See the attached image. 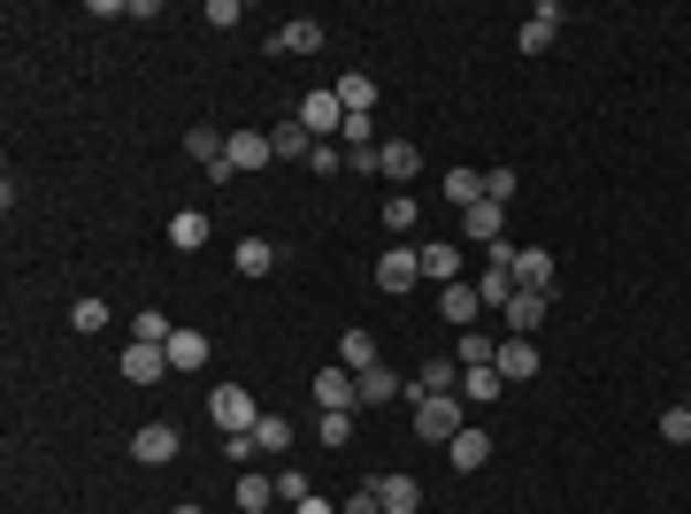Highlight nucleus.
Instances as JSON below:
<instances>
[{
	"instance_id": "nucleus-1",
	"label": "nucleus",
	"mask_w": 691,
	"mask_h": 514,
	"mask_svg": "<svg viewBox=\"0 0 691 514\" xmlns=\"http://www.w3.org/2000/svg\"><path fill=\"white\" fill-rule=\"evenodd\" d=\"M454 430H461V392H423L415 399V438L423 446H446Z\"/></svg>"
},
{
	"instance_id": "nucleus-2",
	"label": "nucleus",
	"mask_w": 691,
	"mask_h": 514,
	"mask_svg": "<svg viewBox=\"0 0 691 514\" xmlns=\"http://www.w3.org/2000/svg\"><path fill=\"white\" fill-rule=\"evenodd\" d=\"M293 116L308 124V139H316V147H323V139H339V131H346V100H339V85H316V93H308V100H300Z\"/></svg>"
},
{
	"instance_id": "nucleus-3",
	"label": "nucleus",
	"mask_w": 691,
	"mask_h": 514,
	"mask_svg": "<svg viewBox=\"0 0 691 514\" xmlns=\"http://www.w3.org/2000/svg\"><path fill=\"white\" fill-rule=\"evenodd\" d=\"M208 415L223 422V438H231V430H254V422H262V407H254V392H246V384H223V392L208 399Z\"/></svg>"
},
{
	"instance_id": "nucleus-4",
	"label": "nucleus",
	"mask_w": 691,
	"mask_h": 514,
	"mask_svg": "<svg viewBox=\"0 0 691 514\" xmlns=\"http://www.w3.org/2000/svg\"><path fill=\"white\" fill-rule=\"evenodd\" d=\"M361 392H353V368H316V415H353Z\"/></svg>"
},
{
	"instance_id": "nucleus-5",
	"label": "nucleus",
	"mask_w": 691,
	"mask_h": 514,
	"mask_svg": "<svg viewBox=\"0 0 691 514\" xmlns=\"http://www.w3.org/2000/svg\"><path fill=\"white\" fill-rule=\"evenodd\" d=\"M323 39H331V31H323L316 15H293V23L269 31V54H323Z\"/></svg>"
},
{
	"instance_id": "nucleus-6",
	"label": "nucleus",
	"mask_w": 691,
	"mask_h": 514,
	"mask_svg": "<svg viewBox=\"0 0 691 514\" xmlns=\"http://www.w3.org/2000/svg\"><path fill=\"white\" fill-rule=\"evenodd\" d=\"M423 277V261H415V246H384V261H376V285H384V300H400L407 285Z\"/></svg>"
},
{
	"instance_id": "nucleus-7",
	"label": "nucleus",
	"mask_w": 691,
	"mask_h": 514,
	"mask_svg": "<svg viewBox=\"0 0 691 514\" xmlns=\"http://www.w3.org/2000/svg\"><path fill=\"white\" fill-rule=\"evenodd\" d=\"M485 315V300H477V285L461 277V285H438V323H454V331H469Z\"/></svg>"
},
{
	"instance_id": "nucleus-8",
	"label": "nucleus",
	"mask_w": 691,
	"mask_h": 514,
	"mask_svg": "<svg viewBox=\"0 0 691 514\" xmlns=\"http://www.w3.org/2000/svg\"><path fill=\"white\" fill-rule=\"evenodd\" d=\"M446 461H454V469H461V476H477V469H485V461H492V438H485V430H477V422H461V430H454V438H446Z\"/></svg>"
},
{
	"instance_id": "nucleus-9",
	"label": "nucleus",
	"mask_w": 691,
	"mask_h": 514,
	"mask_svg": "<svg viewBox=\"0 0 691 514\" xmlns=\"http://www.w3.org/2000/svg\"><path fill=\"white\" fill-rule=\"evenodd\" d=\"M461 231H469L477 246H500V238H508V207H500V200H477V207H461Z\"/></svg>"
},
{
	"instance_id": "nucleus-10",
	"label": "nucleus",
	"mask_w": 691,
	"mask_h": 514,
	"mask_svg": "<svg viewBox=\"0 0 691 514\" xmlns=\"http://www.w3.org/2000/svg\"><path fill=\"white\" fill-rule=\"evenodd\" d=\"M492 368H500L508 384H530V376H538V339H500Z\"/></svg>"
},
{
	"instance_id": "nucleus-11",
	"label": "nucleus",
	"mask_w": 691,
	"mask_h": 514,
	"mask_svg": "<svg viewBox=\"0 0 691 514\" xmlns=\"http://www.w3.org/2000/svg\"><path fill=\"white\" fill-rule=\"evenodd\" d=\"M545 308H553V292H515L500 315H508V339H530L538 323H545Z\"/></svg>"
},
{
	"instance_id": "nucleus-12",
	"label": "nucleus",
	"mask_w": 691,
	"mask_h": 514,
	"mask_svg": "<svg viewBox=\"0 0 691 514\" xmlns=\"http://www.w3.org/2000/svg\"><path fill=\"white\" fill-rule=\"evenodd\" d=\"M415 261H423V277H430V285H461V246L430 238V246H415Z\"/></svg>"
},
{
	"instance_id": "nucleus-13",
	"label": "nucleus",
	"mask_w": 691,
	"mask_h": 514,
	"mask_svg": "<svg viewBox=\"0 0 691 514\" xmlns=\"http://www.w3.org/2000/svg\"><path fill=\"white\" fill-rule=\"evenodd\" d=\"M277 162V147H269V131H231V170H269Z\"/></svg>"
},
{
	"instance_id": "nucleus-14",
	"label": "nucleus",
	"mask_w": 691,
	"mask_h": 514,
	"mask_svg": "<svg viewBox=\"0 0 691 514\" xmlns=\"http://www.w3.org/2000/svg\"><path fill=\"white\" fill-rule=\"evenodd\" d=\"M124 376H131V384H162V376H170V353H162V345H124Z\"/></svg>"
},
{
	"instance_id": "nucleus-15",
	"label": "nucleus",
	"mask_w": 691,
	"mask_h": 514,
	"mask_svg": "<svg viewBox=\"0 0 691 514\" xmlns=\"http://www.w3.org/2000/svg\"><path fill=\"white\" fill-rule=\"evenodd\" d=\"M131 453H139L147 469H162V461H177V422H147V430L131 438Z\"/></svg>"
},
{
	"instance_id": "nucleus-16",
	"label": "nucleus",
	"mask_w": 691,
	"mask_h": 514,
	"mask_svg": "<svg viewBox=\"0 0 691 514\" xmlns=\"http://www.w3.org/2000/svg\"><path fill=\"white\" fill-rule=\"evenodd\" d=\"M553 39H561V8H553V0H538V8H530V23H522V54H545Z\"/></svg>"
},
{
	"instance_id": "nucleus-17",
	"label": "nucleus",
	"mask_w": 691,
	"mask_h": 514,
	"mask_svg": "<svg viewBox=\"0 0 691 514\" xmlns=\"http://www.w3.org/2000/svg\"><path fill=\"white\" fill-rule=\"evenodd\" d=\"M353 392H361V407H384V399H400V392H407V384H400V376H392V368H384V361H369V368H361V376H353Z\"/></svg>"
},
{
	"instance_id": "nucleus-18",
	"label": "nucleus",
	"mask_w": 691,
	"mask_h": 514,
	"mask_svg": "<svg viewBox=\"0 0 691 514\" xmlns=\"http://www.w3.org/2000/svg\"><path fill=\"white\" fill-rule=\"evenodd\" d=\"M162 353H170V376H192V368H208V331H177Z\"/></svg>"
},
{
	"instance_id": "nucleus-19",
	"label": "nucleus",
	"mask_w": 691,
	"mask_h": 514,
	"mask_svg": "<svg viewBox=\"0 0 691 514\" xmlns=\"http://www.w3.org/2000/svg\"><path fill=\"white\" fill-rule=\"evenodd\" d=\"M170 246L177 254H200V246H208V207H177L170 215Z\"/></svg>"
},
{
	"instance_id": "nucleus-20",
	"label": "nucleus",
	"mask_w": 691,
	"mask_h": 514,
	"mask_svg": "<svg viewBox=\"0 0 691 514\" xmlns=\"http://www.w3.org/2000/svg\"><path fill=\"white\" fill-rule=\"evenodd\" d=\"M515 285L522 292H553V254L545 246H522L515 254Z\"/></svg>"
},
{
	"instance_id": "nucleus-21",
	"label": "nucleus",
	"mask_w": 691,
	"mask_h": 514,
	"mask_svg": "<svg viewBox=\"0 0 691 514\" xmlns=\"http://www.w3.org/2000/svg\"><path fill=\"white\" fill-rule=\"evenodd\" d=\"M269 147H277V162H308V154H316V139H308V124H300V116H285V124L269 131Z\"/></svg>"
},
{
	"instance_id": "nucleus-22",
	"label": "nucleus",
	"mask_w": 691,
	"mask_h": 514,
	"mask_svg": "<svg viewBox=\"0 0 691 514\" xmlns=\"http://www.w3.org/2000/svg\"><path fill=\"white\" fill-rule=\"evenodd\" d=\"M423 392H461V361H446V353H430L423 368H415V399Z\"/></svg>"
},
{
	"instance_id": "nucleus-23",
	"label": "nucleus",
	"mask_w": 691,
	"mask_h": 514,
	"mask_svg": "<svg viewBox=\"0 0 691 514\" xmlns=\"http://www.w3.org/2000/svg\"><path fill=\"white\" fill-rule=\"evenodd\" d=\"M376 500H384V514H415L423 507V484L415 476H376Z\"/></svg>"
},
{
	"instance_id": "nucleus-24",
	"label": "nucleus",
	"mask_w": 691,
	"mask_h": 514,
	"mask_svg": "<svg viewBox=\"0 0 691 514\" xmlns=\"http://www.w3.org/2000/svg\"><path fill=\"white\" fill-rule=\"evenodd\" d=\"M231 261H238V277H269V269H277V246H269V238H238Z\"/></svg>"
},
{
	"instance_id": "nucleus-25",
	"label": "nucleus",
	"mask_w": 691,
	"mask_h": 514,
	"mask_svg": "<svg viewBox=\"0 0 691 514\" xmlns=\"http://www.w3.org/2000/svg\"><path fill=\"white\" fill-rule=\"evenodd\" d=\"M339 100H346V116H369V100H376V77H369V69H346V77H339Z\"/></svg>"
},
{
	"instance_id": "nucleus-26",
	"label": "nucleus",
	"mask_w": 691,
	"mask_h": 514,
	"mask_svg": "<svg viewBox=\"0 0 691 514\" xmlns=\"http://www.w3.org/2000/svg\"><path fill=\"white\" fill-rule=\"evenodd\" d=\"M415 170H423V147H407V139H384V176H392V184H407Z\"/></svg>"
},
{
	"instance_id": "nucleus-27",
	"label": "nucleus",
	"mask_w": 691,
	"mask_h": 514,
	"mask_svg": "<svg viewBox=\"0 0 691 514\" xmlns=\"http://www.w3.org/2000/svg\"><path fill=\"white\" fill-rule=\"evenodd\" d=\"M492 353H500V339H492V331H461V345H454V361H461V368H492Z\"/></svg>"
},
{
	"instance_id": "nucleus-28",
	"label": "nucleus",
	"mask_w": 691,
	"mask_h": 514,
	"mask_svg": "<svg viewBox=\"0 0 691 514\" xmlns=\"http://www.w3.org/2000/svg\"><path fill=\"white\" fill-rule=\"evenodd\" d=\"M415 215H423V200H415V192H392V200H384V231H392V238H407V231H415Z\"/></svg>"
},
{
	"instance_id": "nucleus-29",
	"label": "nucleus",
	"mask_w": 691,
	"mask_h": 514,
	"mask_svg": "<svg viewBox=\"0 0 691 514\" xmlns=\"http://www.w3.org/2000/svg\"><path fill=\"white\" fill-rule=\"evenodd\" d=\"M461 399H508V376L500 368H461Z\"/></svg>"
},
{
	"instance_id": "nucleus-30",
	"label": "nucleus",
	"mask_w": 691,
	"mask_h": 514,
	"mask_svg": "<svg viewBox=\"0 0 691 514\" xmlns=\"http://www.w3.org/2000/svg\"><path fill=\"white\" fill-rule=\"evenodd\" d=\"M269 500H277V476H254V469H246V476H238V514H262Z\"/></svg>"
},
{
	"instance_id": "nucleus-31",
	"label": "nucleus",
	"mask_w": 691,
	"mask_h": 514,
	"mask_svg": "<svg viewBox=\"0 0 691 514\" xmlns=\"http://www.w3.org/2000/svg\"><path fill=\"white\" fill-rule=\"evenodd\" d=\"M369 361H376V339H369V331H346V339H339V368H353V376H361Z\"/></svg>"
},
{
	"instance_id": "nucleus-32",
	"label": "nucleus",
	"mask_w": 691,
	"mask_h": 514,
	"mask_svg": "<svg viewBox=\"0 0 691 514\" xmlns=\"http://www.w3.org/2000/svg\"><path fill=\"white\" fill-rule=\"evenodd\" d=\"M131 331H139V345H170L177 339V323L162 315V308H139V323H131Z\"/></svg>"
},
{
	"instance_id": "nucleus-33",
	"label": "nucleus",
	"mask_w": 691,
	"mask_h": 514,
	"mask_svg": "<svg viewBox=\"0 0 691 514\" xmlns=\"http://www.w3.org/2000/svg\"><path fill=\"white\" fill-rule=\"evenodd\" d=\"M446 200H454V207H477V200H485V176H477V170H454V176H446Z\"/></svg>"
},
{
	"instance_id": "nucleus-34",
	"label": "nucleus",
	"mask_w": 691,
	"mask_h": 514,
	"mask_svg": "<svg viewBox=\"0 0 691 514\" xmlns=\"http://www.w3.org/2000/svg\"><path fill=\"white\" fill-rule=\"evenodd\" d=\"M254 438H262V453H285V446H293V422H285V415H262Z\"/></svg>"
},
{
	"instance_id": "nucleus-35",
	"label": "nucleus",
	"mask_w": 691,
	"mask_h": 514,
	"mask_svg": "<svg viewBox=\"0 0 691 514\" xmlns=\"http://www.w3.org/2000/svg\"><path fill=\"white\" fill-rule=\"evenodd\" d=\"M346 170L353 176H384V147H346Z\"/></svg>"
},
{
	"instance_id": "nucleus-36",
	"label": "nucleus",
	"mask_w": 691,
	"mask_h": 514,
	"mask_svg": "<svg viewBox=\"0 0 691 514\" xmlns=\"http://www.w3.org/2000/svg\"><path fill=\"white\" fill-rule=\"evenodd\" d=\"M254 453H262V438H254V430H231V438H223V461H238V469H246Z\"/></svg>"
},
{
	"instance_id": "nucleus-37",
	"label": "nucleus",
	"mask_w": 691,
	"mask_h": 514,
	"mask_svg": "<svg viewBox=\"0 0 691 514\" xmlns=\"http://www.w3.org/2000/svg\"><path fill=\"white\" fill-rule=\"evenodd\" d=\"M515 184H522L515 170H485V200H500V207H508V200H515Z\"/></svg>"
},
{
	"instance_id": "nucleus-38",
	"label": "nucleus",
	"mask_w": 691,
	"mask_h": 514,
	"mask_svg": "<svg viewBox=\"0 0 691 514\" xmlns=\"http://www.w3.org/2000/svg\"><path fill=\"white\" fill-rule=\"evenodd\" d=\"M661 438H669V446H691V407H669V415H661Z\"/></svg>"
},
{
	"instance_id": "nucleus-39",
	"label": "nucleus",
	"mask_w": 691,
	"mask_h": 514,
	"mask_svg": "<svg viewBox=\"0 0 691 514\" xmlns=\"http://www.w3.org/2000/svg\"><path fill=\"white\" fill-rule=\"evenodd\" d=\"M200 23H208V31H231V23H238V0H208Z\"/></svg>"
},
{
	"instance_id": "nucleus-40",
	"label": "nucleus",
	"mask_w": 691,
	"mask_h": 514,
	"mask_svg": "<svg viewBox=\"0 0 691 514\" xmlns=\"http://www.w3.org/2000/svg\"><path fill=\"white\" fill-rule=\"evenodd\" d=\"M70 323H77V331H108V300H77Z\"/></svg>"
},
{
	"instance_id": "nucleus-41",
	"label": "nucleus",
	"mask_w": 691,
	"mask_h": 514,
	"mask_svg": "<svg viewBox=\"0 0 691 514\" xmlns=\"http://www.w3.org/2000/svg\"><path fill=\"white\" fill-rule=\"evenodd\" d=\"M277 500H285V507H300V500H316V492H308V476H300V469H285V476H277Z\"/></svg>"
},
{
	"instance_id": "nucleus-42",
	"label": "nucleus",
	"mask_w": 691,
	"mask_h": 514,
	"mask_svg": "<svg viewBox=\"0 0 691 514\" xmlns=\"http://www.w3.org/2000/svg\"><path fill=\"white\" fill-rule=\"evenodd\" d=\"M308 170H316V176H339V170H346V154H339V147H331V139H323V147L308 154Z\"/></svg>"
},
{
	"instance_id": "nucleus-43",
	"label": "nucleus",
	"mask_w": 691,
	"mask_h": 514,
	"mask_svg": "<svg viewBox=\"0 0 691 514\" xmlns=\"http://www.w3.org/2000/svg\"><path fill=\"white\" fill-rule=\"evenodd\" d=\"M339 514H384V500H376V476H369V484H361V492H353Z\"/></svg>"
},
{
	"instance_id": "nucleus-44",
	"label": "nucleus",
	"mask_w": 691,
	"mask_h": 514,
	"mask_svg": "<svg viewBox=\"0 0 691 514\" xmlns=\"http://www.w3.org/2000/svg\"><path fill=\"white\" fill-rule=\"evenodd\" d=\"M339 139H346V147H376V124H369V116H346Z\"/></svg>"
},
{
	"instance_id": "nucleus-45",
	"label": "nucleus",
	"mask_w": 691,
	"mask_h": 514,
	"mask_svg": "<svg viewBox=\"0 0 691 514\" xmlns=\"http://www.w3.org/2000/svg\"><path fill=\"white\" fill-rule=\"evenodd\" d=\"M353 438V415H323V446H346Z\"/></svg>"
},
{
	"instance_id": "nucleus-46",
	"label": "nucleus",
	"mask_w": 691,
	"mask_h": 514,
	"mask_svg": "<svg viewBox=\"0 0 691 514\" xmlns=\"http://www.w3.org/2000/svg\"><path fill=\"white\" fill-rule=\"evenodd\" d=\"M293 514H339V507H331V500H300Z\"/></svg>"
},
{
	"instance_id": "nucleus-47",
	"label": "nucleus",
	"mask_w": 691,
	"mask_h": 514,
	"mask_svg": "<svg viewBox=\"0 0 691 514\" xmlns=\"http://www.w3.org/2000/svg\"><path fill=\"white\" fill-rule=\"evenodd\" d=\"M170 514H208V507H170Z\"/></svg>"
},
{
	"instance_id": "nucleus-48",
	"label": "nucleus",
	"mask_w": 691,
	"mask_h": 514,
	"mask_svg": "<svg viewBox=\"0 0 691 514\" xmlns=\"http://www.w3.org/2000/svg\"><path fill=\"white\" fill-rule=\"evenodd\" d=\"M684 407H691V399H684Z\"/></svg>"
}]
</instances>
